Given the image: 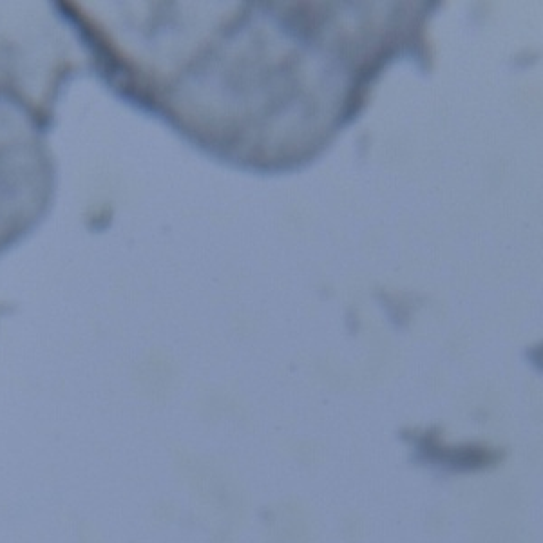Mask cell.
<instances>
[{
    "label": "cell",
    "instance_id": "obj_1",
    "mask_svg": "<svg viewBox=\"0 0 543 543\" xmlns=\"http://www.w3.org/2000/svg\"><path fill=\"white\" fill-rule=\"evenodd\" d=\"M415 446L416 460L427 466L455 473H471V471L491 469L498 466L503 458L502 449L489 448L484 443H464V446H448L443 443L439 433L415 434L411 439Z\"/></svg>",
    "mask_w": 543,
    "mask_h": 543
},
{
    "label": "cell",
    "instance_id": "obj_2",
    "mask_svg": "<svg viewBox=\"0 0 543 543\" xmlns=\"http://www.w3.org/2000/svg\"><path fill=\"white\" fill-rule=\"evenodd\" d=\"M533 359H534V362H536V364H538V366L543 370V346H542V348L536 349V352H534Z\"/></svg>",
    "mask_w": 543,
    "mask_h": 543
}]
</instances>
